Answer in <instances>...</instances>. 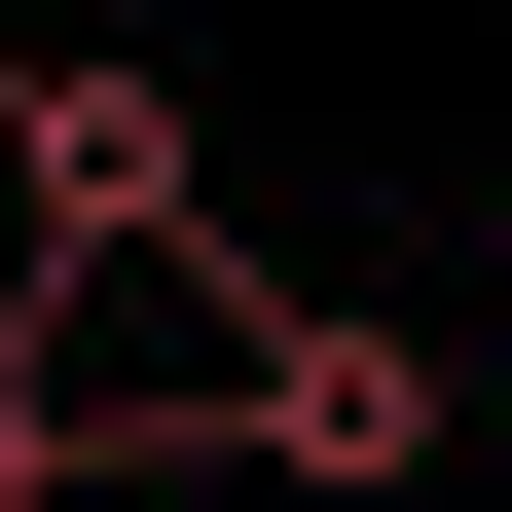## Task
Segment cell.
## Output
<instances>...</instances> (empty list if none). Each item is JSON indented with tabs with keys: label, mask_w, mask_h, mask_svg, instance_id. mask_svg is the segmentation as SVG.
Segmentation results:
<instances>
[{
	"label": "cell",
	"mask_w": 512,
	"mask_h": 512,
	"mask_svg": "<svg viewBox=\"0 0 512 512\" xmlns=\"http://www.w3.org/2000/svg\"><path fill=\"white\" fill-rule=\"evenodd\" d=\"M0 512H74V403H37V366H0Z\"/></svg>",
	"instance_id": "obj_2"
},
{
	"label": "cell",
	"mask_w": 512,
	"mask_h": 512,
	"mask_svg": "<svg viewBox=\"0 0 512 512\" xmlns=\"http://www.w3.org/2000/svg\"><path fill=\"white\" fill-rule=\"evenodd\" d=\"M220 476H330V512H403V476H439V330H366V293H256V403H220Z\"/></svg>",
	"instance_id": "obj_1"
}]
</instances>
